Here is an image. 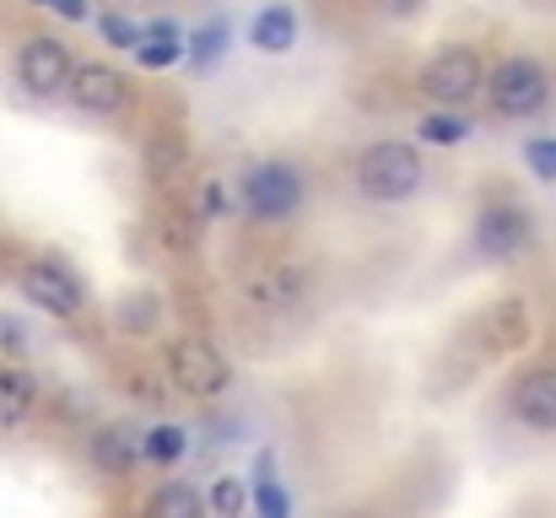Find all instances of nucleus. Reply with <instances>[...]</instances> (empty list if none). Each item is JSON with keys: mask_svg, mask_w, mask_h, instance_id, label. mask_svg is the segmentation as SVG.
I'll use <instances>...</instances> for the list:
<instances>
[{"mask_svg": "<svg viewBox=\"0 0 556 518\" xmlns=\"http://www.w3.org/2000/svg\"><path fill=\"white\" fill-rule=\"evenodd\" d=\"M152 514L157 518H200L205 514V497L185 487V481H174V487H163L157 497H152Z\"/></svg>", "mask_w": 556, "mask_h": 518, "instance_id": "nucleus-19", "label": "nucleus"}, {"mask_svg": "<svg viewBox=\"0 0 556 518\" xmlns=\"http://www.w3.org/2000/svg\"><path fill=\"white\" fill-rule=\"evenodd\" d=\"M27 345H33L27 325L16 314H0V356H27Z\"/></svg>", "mask_w": 556, "mask_h": 518, "instance_id": "nucleus-26", "label": "nucleus"}, {"mask_svg": "<svg viewBox=\"0 0 556 518\" xmlns=\"http://www.w3.org/2000/svg\"><path fill=\"white\" fill-rule=\"evenodd\" d=\"M254 49L260 54H287L292 49V38H298V16H292V5H265L260 16H254Z\"/></svg>", "mask_w": 556, "mask_h": 518, "instance_id": "nucleus-14", "label": "nucleus"}, {"mask_svg": "<svg viewBox=\"0 0 556 518\" xmlns=\"http://www.w3.org/2000/svg\"><path fill=\"white\" fill-rule=\"evenodd\" d=\"M525 336H530V314H525L519 298H503V303L481 319V341L492 345V351H514V345H525Z\"/></svg>", "mask_w": 556, "mask_h": 518, "instance_id": "nucleus-12", "label": "nucleus"}, {"mask_svg": "<svg viewBox=\"0 0 556 518\" xmlns=\"http://www.w3.org/2000/svg\"><path fill=\"white\" fill-rule=\"evenodd\" d=\"M303 298H308V276H303L298 265H270V270H260V276L249 281V303L265 308V314H287V308H298Z\"/></svg>", "mask_w": 556, "mask_h": 518, "instance_id": "nucleus-11", "label": "nucleus"}, {"mask_svg": "<svg viewBox=\"0 0 556 518\" xmlns=\"http://www.w3.org/2000/svg\"><path fill=\"white\" fill-rule=\"evenodd\" d=\"M179 54H185V38H179L174 22H152V27H141V38H136V60H141L147 71H168Z\"/></svg>", "mask_w": 556, "mask_h": 518, "instance_id": "nucleus-15", "label": "nucleus"}, {"mask_svg": "<svg viewBox=\"0 0 556 518\" xmlns=\"http://www.w3.org/2000/svg\"><path fill=\"white\" fill-rule=\"evenodd\" d=\"M38 5H49V11H60V16H71V22L87 16V0H38Z\"/></svg>", "mask_w": 556, "mask_h": 518, "instance_id": "nucleus-28", "label": "nucleus"}, {"mask_svg": "<svg viewBox=\"0 0 556 518\" xmlns=\"http://www.w3.org/2000/svg\"><path fill=\"white\" fill-rule=\"evenodd\" d=\"M514 416L530 432H556V367H535L514 383Z\"/></svg>", "mask_w": 556, "mask_h": 518, "instance_id": "nucleus-10", "label": "nucleus"}, {"mask_svg": "<svg viewBox=\"0 0 556 518\" xmlns=\"http://www.w3.org/2000/svg\"><path fill=\"white\" fill-rule=\"evenodd\" d=\"M136 459H141V448H136V438H130L125 427H103V432H92V465H98L103 476H130Z\"/></svg>", "mask_w": 556, "mask_h": 518, "instance_id": "nucleus-13", "label": "nucleus"}, {"mask_svg": "<svg viewBox=\"0 0 556 518\" xmlns=\"http://www.w3.org/2000/svg\"><path fill=\"white\" fill-rule=\"evenodd\" d=\"M222 49H227V22L216 16V22H205L194 38H189V60L200 65V71H211L216 60H222Z\"/></svg>", "mask_w": 556, "mask_h": 518, "instance_id": "nucleus-21", "label": "nucleus"}, {"mask_svg": "<svg viewBox=\"0 0 556 518\" xmlns=\"http://www.w3.org/2000/svg\"><path fill=\"white\" fill-rule=\"evenodd\" d=\"M33 400H38L33 378H27V372H16V367H0V432L22 427V421H27V410H33Z\"/></svg>", "mask_w": 556, "mask_h": 518, "instance_id": "nucleus-16", "label": "nucleus"}, {"mask_svg": "<svg viewBox=\"0 0 556 518\" xmlns=\"http://www.w3.org/2000/svg\"><path fill=\"white\" fill-rule=\"evenodd\" d=\"M65 76H71V49L49 33H33L22 49H16V81L33 92V98H54L65 92Z\"/></svg>", "mask_w": 556, "mask_h": 518, "instance_id": "nucleus-7", "label": "nucleus"}, {"mask_svg": "<svg viewBox=\"0 0 556 518\" xmlns=\"http://www.w3.org/2000/svg\"><path fill=\"white\" fill-rule=\"evenodd\" d=\"M481 81H486V71H481V60H476L470 49H443V54L421 71V92H427L432 103H443V109H465V103L481 92Z\"/></svg>", "mask_w": 556, "mask_h": 518, "instance_id": "nucleus-5", "label": "nucleus"}, {"mask_svg": "<svg viewBox=\"0 0 556 518\" xmlns=\"http://www.w3.org/2000/svg\"><path fill=\"white\" fill-rule=\"evenodd\" d=\"M416 136H421L427 147H459V141L470 136V119H465L459 109H443V114H421Z\"/></svg>", "mask_w": 556, "mask_h": 518, "instance_id": "nucleus-17", "label": "nucleus"}, {"mask_svg": "<svg viewBox=\"0 0 556 518\" xmlns=\"http://www.w3.org/2000/svg\"><path fill=\"white\" fill-rule=\"evenodd\" d=\"M141 454H147L152 465H179V459H185V427L157 421V427L141 438Z\"/></svg>", "mask_w": 556, "mask_h": 518, "instance_id": "nucleus-18", "label": "nucleus"}, {"mask_svg": "<svg viewBox=\"0 0 556 518\" xmlns=\"http://www.w3.org/2000/svg\"><path fill=\"white\" fill-rule=\"evenodd\" d=\"M525 157H530V173H535V178L556 184V136H541V141H530V147H525Z\"/></svg>", "mask_w": 556, "mask_h": 518, "instance_id": "nucleus-25", "label": "nucleus"}, {"mask_svg": "<svg viewBox=\"0 0 556 518\" xmlns=\"http://www.w3.org/2000/svg\"><path fill=\"white\" fill-rule=\"evenodd\" d=\"M416 5H427V0H383V11H394V16H405V11H416Z\"/></svg>", "mask_w": 556, "mask_h": 518, "instance_id": "nucleus-29", "label": "nucleus"}, {"mask_svg": "<svg viewBox=\"0 0 556 518\" xmlns=\"http://www.w3.org/2000/svg\"><path fill=\"white\" fill-rule=\"evenodd\" d=\"M168 372H174V383L194 394V400H211V394H222L227 389V362H222V351L211 341H200V336H185V341L168 345Z\"/></svg>", "mask_w": 556, "mask_h": 518, "instance_id": "nucleus-6", "label": "nucleus"}, {"mask_svg": "<svg viewBox=\"0 0 556 518\" xmlns=\"http://www.w3.org/2000/svg\"><path fill=\"white\" fill-rule=\"evenodd\" d=\"M65 92H71V103H76L81 114H98V119H114V114L130 109V81H125L114 65H103V60L71 65Z\"/></svg>", "mask_w": 556, "mask_h": 518, "instance_id": "nucleus-4", "label": "nucleus"}, {"mask_svg": "<svg viewBox=\"0 0 556 518\" xmlns=\"http://www.w3.org/2000/svg\"><path fill=\"white\" fill-rule=\"evenodd\" d=\"M238 200L254 222H287L303 205V173L292 163H254L238 184Z\"/></svg>", "mask_w": 556, "mask_h": 518, "instance_id": "nucleus-3", "label": "nucleus"}, {"mask_svg": "<svg viewBox=\"0 0 556 518\" xmlns=\"http://www.w3.org/2000/svg\"><path fill=\"white\" fill-rule=\"evenodd\" d=\"M157 319H163V303H157L152 292H136V298H125V308H119V325H125L130 336L157 330Z\"/></svg>", "mask_w": 556, "mask_h": 518, "instance_id": "nucleus-22", "label": "nucleus"}, {"mask_svg": "<svg viewBox=\"0 0 556 518\" xmlns=\"http://www.w3.org/2000/svg\"><path fill=\"white\" fill-rule=\"evenodd\" d=\"M22 298L27 303H38L43 314H76L81 308V281L65 270V265H54V260H33L27 270H22Z\"/></svg>", "mask_w": 556, "mask_h": 518, "instance_id": "nucleus-9", "label": "nucleus"}, {"mask_svg": "<svg viewBox=\"0 0 556 518\" xmlns=\"http://www.w3.org/2000/svg\"><path fill=\"white\" fill-rule=\"evenodd\" d=\"M103 38H109L114 49H136V38H141V27H136L130 16H114V11H109V16H103Z\"/></svg>", "mask_w": 556, "mask_h": 518, "instance_id": "nucleus-27", "label": "nucleus"}, {"mask_svg": "<svg viewBox=\"0 0 556 518\" xmlns=\"http://www.w3.org/2000/svg\"><path fill=\"white\" fill-rule=\"evenodd\" d=\"M525 249H530V216H525L519 205H486V211L476 216V254H481V260L508 265V260H519Z\"/></svg>", "mask_w": 556, "mask_h": 518, "instance_id": "nucleus-8", "label": "nucleus"}, {"mask_svg": "<svg viewBox=\"0 0 556 518\" xmlns=\"http://www.w3.org/2000/svg\"><path fill=\"white\" fill-rule=\"evenodd\" d=\"M205 508H211V514H222V518H238L243 508H249V492H243V481H238V476H222V481L211 487Z\"/></svg>", "mask_w": 556, "mask_h": 518, "instance_id": "nucleus-23", "label": "nucleus"}, {"mask_svg": "<svg viewBox=\"0 0 556 518\" xmlns=\"http://www.w3.org/2000/svg\"><path fill=\"white\" fill-rule=\"evenodd\" d=\"M357 189L368 200H410L421 189V157L405 141H378L357 157Z\"/></svg>", "mask_w": 556, "mask_h": 518, "instance_id": "nucleus-2", "label": "nucleus"}, {"mask_svg": "<svg viewBox=\"0 0 556 518\" xmlns=\"http://www.w3.org/2000/svg\"><path fill=\"white\" fill-rule=\"evenodd\" d=\"M179 163H185V141H179L174 130H157V141L147 147V173H152V178H174Z\"/></svg>", "mask_w": 556, "mask_h": 518, "instance_id": "nucleus-20", "label": "nucleus"}, {"mask_svg": "<svg viewBox=\"0 0 556 518\" xmlns=\"http://www.w3.org/2000/svg\"><path fill=\"white\" fill-rule=\"evenodd\" d=\"M254 508L265 518H287L292 514V497L276 487V476H260V492H254Z\"/></svg>", "mask_w": 556, "mask_h": 518, "instance_id": "nucleus-24", "label": "nucleus"}, {"mask_svg": "<svg viewBox=\"0 0 556 518\" xmlns=\"http://www.w3.org/2000/svg\"><path fill=\"white\" fill-rule=\"evenodd\" d=\"M481 87H486V98H492V109H497L503 119H530V114H541L546 98H552L546 65H541V60H525V54L503 60Z\"/></svg>", "mask_w": 556, "mask_h": 518, "instance_id": "nucleus-1", "label": "nucleus"}]
</instances>
